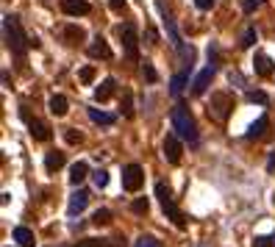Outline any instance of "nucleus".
I'll use <instances>...</instances> for the list:
<instances>
[{"mask_svg": "<svg viewBox=\"0 0 275 247\" xmlns=\"http://www.w3.org/2000/svg\"><path fill=\"white\" fill-rule=\"evenodd\" d=\"M3 39L6 47L11 50V56L23 59L25 50L31 47V36H25V31L20 28V20L14 14H3Z\"/></svg>", "mask_w": 275, "mask_h": 247, "instance_id": "nucleus-1", "label": "nucleus"}, {"mask_svg": "<svg viewBox=\"0 0 275 247\" xmlns=\"http://www.w3.org/2000/svg\"><path fill=\"white\" fill-rule=\"evenodd\" d=\"M173 131L181 136V139H187L189 145H197V122L184 103H178L173 108Z\"/></svg>", "mask_w": 275, "mask_h": 247, "instance_id": "nucleus-2", "label": "nucleus"}, {"mask_svg": "<svg viewBox=\"0 0 275 247\" xmlns=\"http://www.w3.org/2000/svg\"><path fill=\"white\" fill-rule=\"evenodd\" d=\"M156 197H159V203H161V211L167 214V219H173L175 228H187V217H184V211L175 205L173 195H170V186L164 181L156 183Z\"/></svg>", "mask_w": 275, "mask_h": 247, "instance_id": "nucleus-3", "label": "nucleus"}, {"mask_svg": "<svg viewBox=\"0 0 275 247\" xmlns=\"http://www.w3.org/2000/svg\"><path fill=\"white\" fill-rule=\"evenodd\" d=\"M233 111V98L228 92H214L211 94V103H209V117L214 122H225Z\"/></svg>", "mask_w": 275, "mask_h": 247, "instance_id": "nucleus-4", "label": "nucleus"}, {"mask_svg": "<svg viewBox=\"0 0 275 247\" xmlns=\"http://www.w3.org/2000/svg\"><path fill=\"white\" fill-rule=\"evenodd\" d=\"M117 33H120V39H122V50H125V56L131 61H136L139 59V33H136V25L125 23V25L117 28Z\"/></svg>", "mask_w": 275, "mask_h": 247, "instance_id": "nucleus-5", "label": "nucleus"}, {"mask_svg": "<svg viewBox=\"0 0 275 247\" xmlns=\"http://www.w3.org/2000/svg\"><path fill=\"white\" fill-rule=\"evenodd\" d=\"M142 183H145V169H142L139 164H128V167L122 169V189L125 192H139Z\"/></svg>", "mask_w": 275, "mask_h": 247, "instance_id": "nucleus-6", "label": "nucleus"}, {"mask_svg": "<svg viewBox=\"0 0 275 247\" xmlns=\"http://www.w3.org/2000/svg\"><path fill=\"white\" fill-rule=\"evenodd\" d=\"M214 75H217V61L211 59L209 64L203 67V72L197 75L195 81H192V94H197V98L206 94V89H209V84H211V78H214Z\"/></svg>", "mask_w": 275, "mask_h": 247, "instance_id": "nucleus-7", "label": "nucleus"}, {"mask_svg": "<svg viewBox=\"0 0 275 247\" xmlns=\"http://www.w3.org/2000/svg\"><path fill=\"white\" fill-rule=\"evenodd\" d=\"M161 150H164V159H167L170 164H178V161H181V153H184L181 136H178V134H167V136H164Z\"/></svg>", "mask_w": 275, "mask_h": 247, "instance_id": "nucleus-8", "label": "nucleus"}, {"mask_svg": "<svg viewBox=\"0 0 275 247\" xmlns=\"http://www.w3.org/2000/svg\"><path fill=\"white\" fill-rule=\"evenodd\" d=\"M61 11H64L67 17H84L92 11V6H89L86 0H61Z\"/></svg>", "mask_w": 275, "mask_h": 247, "instance_id": "nucleus-9", "label": "nucleus"}, {"mask_svg": "<svg viewBox=\"0 0 275 247\" xmlns=\"http://www.w3.org/2000/svg\"><path fill=\"white\" fill-rule=\"evenodd\" d=\"M89 56H92V59H103V61H108V59L114 56V53H112V47H108L106 39H103L100 33H98V36L92 39V45H89Z\"/></svg>", "mask_w": 275, "mask_h": 247, "instance_id": "nucleus-10", "label": "nucleus"}, {"mask_svg": "<svg viewBox=\"0 0 275 247\" xmlns=\"http://www.w3.org/2000/svg\"><path fill=\"white\" fill-rule=\"evenodd\" d=\"M64 42H67V45H72V47L84 45V42H86V31L81 28V25L70 23V25H67V28H64Z\"/></svg>", "mask_w": 275, "mask_h": 247, "instance_id": "nucleus-11", "label": "nucleus"}, {"mask_svg": "<svg viewBox=\"0 0 275 247\" xmlns=\"http://www.w3.org/2000/svg\"><path fill=\"white\" fill-rule=\"evenodd\" d=\"M89 205V192H84V189H78L75 195L70 197V203H67V211H70V217H75V214H81Z\"/></svg>", "mask_w": 275, "mask_h": 247, "instance_id": "nucleus-12", "label": "nucleus"}, {"mask_svg": "<svg viewBox=\"0 0 275 247\" xmlns=\"http://www.w3.org/2000/svg\"><path fill=\"white\" fill-rule=\"evenodd\" d=\"M253 70H256V75H261V78H270L272 75V59L267 56V53H256V56H253Z\"/></svg>", "mask_w": 275, "mask_h": 247, "instance_id": "nucleus-13", "label": "nucleus"}, {"mask_svg": "<svg viewBox=\"0 0 275 247\" xmlns=\"http://www.w3.org/2000/svg\"><path fill=\"white\" fill-rule=\"evenodd\" d=\"M114 92H117V81H114V78H106L98 89H95V100H98V103H106V100L114 98Z\"/></svg>", "mask_w": 275, "mask_h": 247, "instance_id": "nucleus-14", "label": "nucleus"}, {"mask_svg": "<svg viewBox=\"0 0 275 247\" xmlns=\"http://www.w3.org/2000/svg\"><path fill=\"white\" fill-rule=\"evenodd\" d=\"M86 175H89L86 161H75L72 167H70V183H72V186H81V183L86 181Z\"/></svg>", "mask_w": 275, "mask_h": 247, "instance_id": "nucleus-15", "label": "nucleus"}, {"mask_svg": "<svg viewBox=\"0 0 275 247\" xmlns=\"http://www.w3.org/2000/svg\"><path fill=\"white\" fill-rule=\"evenodd\" d=\"M187 84H189V70L178 72L175 78L170 81V94H173V98H181V94H184V89H187Z\"/></svg>", "mask_w": 275, "mask_h": 247, "instance_id": "nucleus-16", "label": "nucleus"}, {"mask_svg": "<svg viewBox=\"0 0 275 247\" xmlns=\"http://www.w3.org/2000/svg\"><path fill=\"white\" fill-rule=\"evenodd\" d=\"M14 242H17L20 247H33V244H36V239H33V231H31V228L17 225V228H14Z\"/></svg>", "mask_w": 275, "mask_h": 247, "instance_id": "nucleus-17", "label": "nucleus"}, {"mask_svg": "<svg viewBox=\"0 0 275 247\" xmlns=\"http://www.w3.org/2000/svg\"><path fill=\"white\" fill-rule=\"evenodd\" d=\"M28 131H31V136L36 142H47V139H50V128H47L45 122H39V120H28Z\"/></svg>", "mask_w": 275, "mask_h": 247, "instance_id": "nucleus-18", "label": "nucleus"}, {"mask_svg": "<svg viewBox=\"0 0 275 247\" xmlns=\"http://www.w3.org/2000/svg\"><path fill=\"white\" fill-rule=\"evenodd\" d=\"M267 131H270V120H267V117H259V120L247 128L245 136H247V139H259V136H264Z\"/></svg>", "mask_w": 275, "mask_h": 247, "instance_id": "nucleus-19", "label": "nucleus"}, {"mask_svg": "<svg viewBox=\"0 0 275 247\" xmlns=\"http://www.w3.org/2000/svg\"><path fill=\"white\" fill-rule=\"evenodd\" d=\"M61 167H64V153L50 150V153L45 156V169H47V173H59Z\"/></svg>", "mask_w": 275, "mask_h": 247, "instance_id": "nucleus-20", "label": "nucleus"}, {"mask_svg": "<svg viewBox=\"0 0 275 247\" xmlns=\"http://www.w3.org/2000/svg\"><path fill=\"white\" fill-rule=\"evenodd\" d=\"M89 120H92L95 125H114L117 117L108 114V111H100V108H89Z\"/></svg>", "mask_w": 275, "mask_h": 247, "instance_id": "nucleus-21", "label": "nucleus"}, {"mask_svg": "<svg viewBox=\"0 0 275 247\" xmlns=\"http://www.w3.org/2000/svg\"><path fill=\"white\" fill-rule=\"evenodd\" d=\"M67 106H70V103H67V98H64V94H53V98H50V103H47V108H50V114H56V117H64V114H67Z\"/></svg>", "mask_w": 275, "mask_h": 247, "instance_id": "nucleus-22", "label": "nucleus"}, {"mask_svg": "<svg viewBox=\"0 0 275 247\" xmlns=\"http://www.w3.org/2000/svg\"><path fill=\"white\" fill-rule=\"evenodd\" d=\"M108 222H112V211H108V208H98L92 214V225H98V228H100V225H108Z\"/></svg>", "mask_w": 275, "mask_h": 247, "instance_id": "nucleus-23", "label": "nucleus"}, {"mask_svg": "<svg viewBox=\"0 0 275 247\" xmlns=\"http://www.w3.org/2000/svg\"><path fill=\"white\" fill-rule=\"evenodd\" d=\"M131 211H134V214H148V211H150V203H148V197H136V200L134 203H131Z\"/></svg>", "mask_w": 275, "mask_h": 247, "instance_id": "nucleus-24", "label": "nucleus"}, {"mask_svg": "<svg viewBox=\"0 0 275 247\" xmlns=\"http://www.w3.org/2000/svg\"><path fill=\"white\" fill-rule=\"evenodd\" d=\"M142 75H145L148 84H156V81H159V72L153 70V64H150V61H142Z\"/></svg>", "mask_w": 275, "mask_h": 247, "instance_id": "nucleus-25", "label": "nucleus"}, {"mask_svg": "<svg viewBox=\"0 0 275 247\" xmlns=\"http://www.w3.org/2000/svg\"><path fill=\"white\" fill-rule=\"evenodd\" d=\"M245 98H247V103H261V106H267V103H270V98H267V92H259V89H256V92L250 89V92H247Z\"/></svg>", "mask_w": 275, "mask_h": 247, "instance_id": "nucleus-26", "label": "nucleus"}, {"mask_svg": "<svg viewBox=\"0 0 275 247\" xmlns=\"http://www.w3.org/2000/svg\"><path fill=\"white\" fill-rule=\"evenodd\" d=\"M122 114H125L128 117V120H131V117H134V98H131V89H125V98H122Z\"/></svg>", "mask_w": 275, "mask_h": 247, "instance_id": "nucleus-27", "label": "nucleus"}, {"mask_svg": "<svg viewBox=\"0 0 275 247\" xmlns=\"http://www.w3.org/2000/svg\"><path fill=\"white\" fill-rule=\"evenodd\" d=\"M95 75H98V72H95V67L92 64H89V67H81V72H78V78H81V84H92V81H95Z\"/></svg>", "mask_w": 275, "mask_h": 247, "instance_id": "nucleus-28", "label": "nucleus"}, {"mask_svg": "<svg viewBox=\"0 0 275 247\" xmlns=\"http://www.w3.org/2000/svg\"><path fill=\"white\" fill-rule=\"evenodd\" d=\"M72 247H112V244H108V239H84V242H78Z\"/></svg>", "mask_w": 275, "mask_h": 247, "instance_id": "nucleus-29", "label": "nucleus"}, {"mask_svg": "<svg viewBox=\"0 0 275 247\" xmlns=\"http://www.w3.org/2000/svg\"><path fill=\"white\" fill-rule=\"evenodd\" d=\"M92 181H95V186H98V189H106L108 186V173H106V169H98V173L92 175Z\"/></svg>", "mask_w": 275, "mask_h": 247, "instance_id": "nucleus-30", "label": "nucleus"}, {"mask_svg": "<svg viewBox=\"0 0 275 247\" xmlns=\"http://www.w3.org/2000/svg\"><path fill=\"white\" fill-rule=\"evenodd\" d=\"M134 247H161V242H159L156 236H139Z\"/></svg>", "mask_w": 275, "mask_h": 247, "instance_id": "nucleus-31", "label": "nucleus"}, {"mask_svg": "<svg viewBox=\"0 0 275 247\" xmlns=\"http://www.w3.org/2000/svg\"><path fill=\"white\" fill-rule=\"evenodd\" d=\"M275 244V233L272 236H256L253 239V247H272Z\"/></svg>", "mask_w": 275, "mask_h": 247, "instance_id": "nucleus-32", "label": "nucleus"}, {"mask_svg": "<svg viewBox=\"0 0 275 247\" xmlns=\"http://www.w3.org/2000/svg\"><path fill=\"white\" fill-rule=\"evenodd\" d=\"M64 142H67V145H78V142H81V134L75 131V128H67V131H64Z\"/></svg>", "mask_w": 275, "mask_h": 247, "instance_id": "nucleus-33", "label": "nucleus"}, {"mask_svg": "<svg viewBox=\"0 0 275 247\" xmlns=\"http://www.w3.org/2000/svg\"><path fill=\"white\" fill-rule=\"evenodd\" d=\"M253 42H256V28L250 25V28L245 31V36H242V47H253Z\"/></svg>", "mask_w": 275, "mask_h": 247, "instance_id": "nucleus-34", "label": "nucleus"}, {"mask_svg": "<svg viewBox=\"0 0 275 247\" xmlns=\"http://www.w3.org/2000/svg\"><path fill=\"white\" fill-rule=\"evenodd\" d=\"M195 6L200 11H209V9H214V0H195Z\"/></svg>", "mask_w": 275, "mask_h": 247, "instance_id": "nucleus-35", "label": "nucleus"}, {"mask_svg": "<svg viewBox=\"0 0 275 247\" xmlns=\"http://www.w3.org/2000/svg\"><path fill=\"white\" fill-rule=\"evenodd\" d=\"M108 6H112L114 11H122L125 9V0H108Z\"/></svg>", "mask_w": 275, "mask_h": 247, "instance_id": "nucleus-36", "label": "nucleus"}, {"mask_svg": "<svg viewBox=\"0 0 275 247\" xmlns=\"http://www.w3.org/2000/svg\"><path fill=\"white\" fill-rule=\"evenodd\" d=\"M267 173H275V150L270 153V159H267Z\"/></svg>", "mask_w": 275, "mask_h": 247, "instance_id": "nucleus-37", "label": "nucleus"}, {"mask_svg": "<svg viewBox=\"0 0 275 247\" xmlns=\"http://www.w3.org/2000/svg\"><path fill=\"white\" fill-rule=\"evenodd\" d=\"M256 6H259L256 0H245V11H253V9H256Z\"/></svg>", "mask_w": 275, "mask_h": 247, "instance_id": "nucleus-38", "label": "nucleus"}]
</instances>
